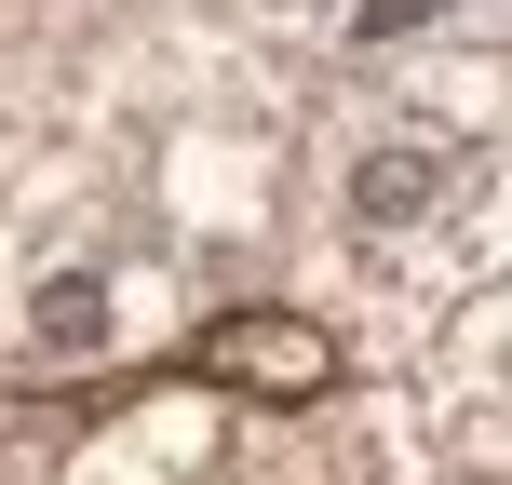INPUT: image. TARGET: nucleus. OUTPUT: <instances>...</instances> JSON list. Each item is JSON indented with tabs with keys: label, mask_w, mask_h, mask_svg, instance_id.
Masks as SVG:
<instances>
[{
	"label": "nucleus",
	"mask_w": 512,
	"mask_h": 485,
	"mask_svg": "<svg viewBox=\"0 0 512 485\" xmlns=\"http://www.w3.org/2000/svg\"><path fill=\"white\" fill-rule=\"evenodd\" d=\"M472 189H486V149L418 122V108H378V122L337 135V216H351V243H432Z\"/></svg>",
	"instance_id": "f03ea898"
},
{
	"label": "nucleus",
	"mask_w": 512,
	"mask_h": 485,
	"mask_svg": "<svg viewBox=\"0 0 512 485\" xmlns=\"http://www.w3.org/2000/svg\"><path fill=\"white\" fill-rule=\"evenodd\" d=\"M243 364H256V378H270V391H297V378H310V364H324V351H310L297 324H270V337L243 324Z\"/></svg>",
	"instance_id": "20e7f679"
},
{
	"label": "nucleus",
	"mask_w": 512,
	"mask_h": 485,
	"mask_svg": "<svg viewBox=\"0 0 512 485\" xmlns=\"http://www.w3.org/2000/svg\"><path fill=\"white\" fill-rule=\"evenodd\" d=\"M0 337H14L27 378H95L135 337H162V243L135 230L122 203L68 189L54 216L14 230V270H0Z\"/></svg>",
	"instance_id": "f257e3e1"
},
{
	"label": "nucleus",
	"mask_w": 512,
	"mask_h": 485,
	"mask_svg": "<svg viewBox=\"0 0 512 485\" xmlns=\"http://www.w3.org/2000/svg\"><path fill=\"white\" fill-rule=\"evenodd\" d=\"M472 0H351V54H405V27H459Z\"/></svg>",
	"instance_id": "7ed1b4c3"
}]
</instances>
